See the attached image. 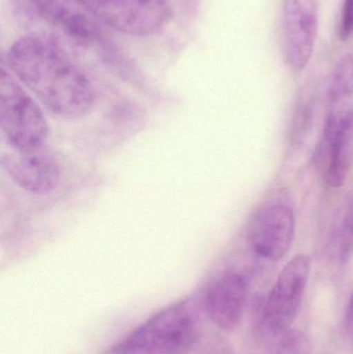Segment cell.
<instances>
[{
  "mask_svg": "<svg viewBox=\"0 0 353 354\" xmlns=\"http://www.w3.org/2000/svg\"><path fill=\"white\" fill-rule=\"evenodd\" d=\"M284 53L288 66L302 72L312 57L318 29L315 0H284Z\"/></svg>",
  "mask_w": 353,
  "mask_h": 354,
  "instance_id": "cell-6",
  "label": "cell"
},
{
  "mask_svg": "<svg viewBox=\"0 0 353 354\" xmlns=\"http://www.w3.org/2000/svg\"><path fill=\"white\" fill-rule=\"evenodd\" d=\"M294 226V212L289 206L283 203L263 206L249 225V243L260 257L276 261L289 251Z\"/></svg>",
  "mask_w": 353,
  "mask_h": 354,
  "instance_id": "cell-7",
  "label": "cell"
},
{
  "mask_svg": "<svg viewBox=\"0 0 353 354\" xmlns=\"http://www.w3.org/2000/svg\"><path fill=\"white\" fill-rule=\"evenodd\" d=\"M8 68L48 110L62 118L86 115L95 104L88 78L55 44L24 35L8 52Z\"/></svg>",
  "mask_w": 353,
  "mask_h": 354,
  "instance_id": "cell-1",
  "label": "cell"
},
{
  "mask_svg": "<svg viewBox=\"0 0 353 354\" xmlns=\"http://www.w3.org/2000/svg\"><path fill=\"white\" fill-rule=\"evenodd\" d=\"M31 6L48 23L66 35L91 41L97 35V26L90 15L77 0H28Z\"/></svg>",
  "mask_w": 353,
  "mask_h": 354,
  "instance_id": "cell-11",
  "label": "cell"
},
{
  "mask_svg": "<svg viewBox=\"0 0 353 354\" xmlns=\"http://www.w3.org/2000/svg\"><path fill=\"white\" fill-rule=\"evenodd\" d=\"M93 18L126 35H157L172 16L168 0H77Z\"/></svg>",
  "mask_w": 353,
  "mask_h": 354,
  "instance_id": "cell-4",
  "label": "cell"
},
{
  "mask_svg": "<svg viewBox=\"0 0 353 354\" xmlns=\"http://www.w3.org/2000/svg\"><path fill=\"white\" fill-rule=\"evenodd\" d=\"M0 127L8 147L19 151L44 147L49 134L41 108L4 66L0 74Z\"/></svg>",
  "mask_w": 353,
  "mask_h": 354,
  "instance_id": "cell-3",
  "label": "cell"
},
{
  "mask_svg": "<svg viewBox=\"0 0 353 354\" xmlns=\"http://www.w3.org/2000/svg\"><path fill=\"white\" fill-rule=\"evenodd\" d=\"M216 354H233L232 353V351H230V349H222V351H218V353H216Z\"/></svg>",
  "mask_w": 353,
  "mask_h": 354,
  "instance_id": "cell-17",
  "label": "cell"
},
{
  "mask_svg": "<svg viewBox=\"0 0 353 354\" xmlns=\"http://www.w3.org/2000/svg\"><path fill=\"white\" fill-rule=\"evenodd\" d=\"M310 276V259L304 254L292 258L280 272L263 311L265 330L282 336L290 330L302 305Z\"/></svg>",
  "mask_w": 353,
  "mask_h": 354,
  "instance_id": "cell-5",
  "label": "cell"
},
{
  "mask_svg": "<svg viewBox=\"0 0 353 354\" xmlns=\"http://www.w3.org/2000/svg\"><path fill=\"white\" fill-rule=\"evenodd\" d=\"M339 37L345 41L353 35V0H344L339 23Z\"/></svg>",
  "mask_w": 353,
  "mask_h": 354,
  "instance_id": "cell-15",
  "label": "cell"
},
{
  "mask_svg": "<svg viewBox=\"0 0 353 354\" xmlns=\"http://www.w3.org/2000/svg\"><path fill=\"white\" fill-rule=\"evenodd\" d=\"M347 324L350 330L353 332V292L352 297H350V305H348L347 310Z\"/></svg>",
  "mask_w": 353,
  "mask_h": 354,
  "instance_id": "cell-16",
  "label": "cell"
},
{
  "mask_svg": "<svg viewBox=\"0 0 353 354\" xmlns=\"http://www.w3.org/2000/svg\"><path fill=\"white\" fill-rule=\"evenodd\" d=\"M323 147L327 158V185L332 189L341 187L353 165V130L323 134Z\"/></svg>",
  "mask_w": 353,
  "mask_h": 354,
  "instance_id": "cell-12",
  "label": "cell"
},
{
  "mask_svg": "<svg viewBox=\"0 0 353 354\" xmlns=\"http://www.w3.org/2000/svg\"><path fill=\"white\" fill-rule=\"evenodd\" d=\"M199 326L194 304L180 301L155 314L107 353L184 354L196 343Z\"/></svg>",
  "mask_w": 353,
  "mask_h": 354,
  "instance_id": "cell-2",
  "label": "cell"
},
{
  "mask_svg": "<svg viewBox=\"0 0 353 354\" xmlns=\"http://www.w3.org/2000/svg\"><path fill=\"white\" fill-rule=\"evenodd\" d=\"M2 165L14 183L28 193H49L59 183V164L45 145L25 151L10 147V153L2 156Z\"/></svg>",
  "mask_w": 353,
  "mask_h": 354,
  "instance_id": "cell-8",
  "label": "cell"
},
{
  "mask_svg": "<svg viewBox=\"0 0 353 354\" xmlns=\"http://www.w3.org/2000/svg\"><path fill=\"white\" fill-rule=\"evenodd\" d=\"M325 133L353 130V55L343 56L336 64L327 91Z\"/></svg>",
  "mask_w": 353,
  "mask_h": 354,
  "instance_id": "cell-10",
  "label": "cell"
},
{
  "mask_svg": "<svg viewBox=\"0 0 353 354\" xmlns=\"http://www.w3.org/2000/svg\"><path fill=\"white\" fill-rule=\"evenodd\" d=\"M247 284L236 272H228L215 281L205 295L204 308L209 319L229 332L240 324L246 305Z\"/></svg>",
  "mask_w": 353,
  "mask_h": 354,
  "instance_id": "cell-9",
  "label": "cell"
},
{
  "mask_svg": "<svg viewBox=\"0 0 353 354\" xmlns=\"http://www.w3.org/2000/svg\"><path fill=\"white\" fill-rule=\"evenodd\" d=\"M311 343L304 333L288 330L280 339L276 354H310Z\"/></svg>",
  "mask_w": 353,
  "mask_h": 354,
  "instance_id": "cell-14",
  "label": "cell"
},
{
  "mask_svg": "<svg viewBox=\"0 0 353 354\" xmlns=\"http://www.w3.org/2000/svg\"><path fill=\"white\" fill-rule=\"evenodd\" d=\"M338 252L342 263L353 258V195L348 198L344 206L338 231Z\"/></svg>",
  "mask_w": 353,
  "mask_h": 354,
  "instance_id": "cell-13",
  "label": "cell"
}]
</instances>
